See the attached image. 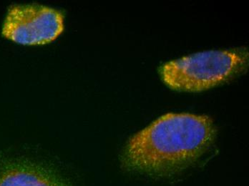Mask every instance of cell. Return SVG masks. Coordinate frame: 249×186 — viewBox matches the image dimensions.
Instances as JSON below:
<instances>
[{"mask_svg":"<svg viewBox=\"0 0 249 186\" xmlns=\"http://www.w3.org/2000/svg\"><path fill=\"white\" fill-rule=\"evenodd\" d=\"M65 17L60 10L39 4H14L7 10L1 34L25 46L49 44L63 33Z\"/></svg>","mask_w":249,"mask_h":186,"instance_id":"cell-3","label":"cell"},{"mask_svg":"<svg viewBox=\"0 0 249 186\" xmlns=\"http://www.w3.org/2000/svg\"><path fill=\"white\" fill-rule=\"evenodd\" d=\"M0 186H73L46 164L29 160L0 163Z\"/></svg>","mask_w":249,"mask_h":186,"instance_id":"cell-4","label":"cell"},{"mask_svg":"<svg viewBox=\"0 0 249 186\" xmlns=\"http://www.w3.org/2000/svg\"><path fill=\"white\" fill-rule=\"evenodd\" d=\"M216 128L207 116L168 113L132 136L121 155L127 172L173 178L195 164L212 147Z\"/></svg>","mask_w":249,"mask_h":186,"instance_id":"cell-1","label":"cell"},{"mask_svg":"<svg viewBox=\"0 0 249 186\" xmlns=\"http://www.w3.org/2000/svg\"><path fill=\"white\" fill-rule=\"evenodd\" d=\"M246 48L209 51L168 62L160 67V77L175 90L200 92L233 79L247 70Z\"/></svg>","mask_w":249,"mask_h":186,"instance_id":"cell-2","label":"cell"}]
</instances>
